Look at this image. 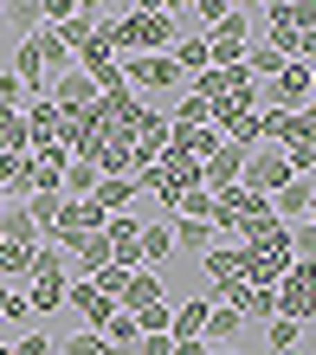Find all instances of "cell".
<instances>
[{
    "label": "cell",
    "mask_w": 316,
    "mask_h": 355,
    "mask_svg": "<svg viewBox=\"0 0 316 355\" xmlns=\"http://www.w3.org/2000/svg\"><path fill=\"white\" fill-rule=\"evenodd\" d=\"M103 214H130V207L142 200V187H136V175H123V181H97V194H91Z\"/></svg>",
    "instance_id": "cell-23"
},
{
    "label": "cell",
    "mask_w": 316,
    "mask_h": 355,
    "mask_svg": "<svg viewBox=\"0 0 316 355\" xmlns=\"http://www.w3.org/2000/svg\"><path fill=\"white\" fill-rule=\"evenodd\" d=\"M103 19H110V13H103L97 0H78V7H71V19L58 26V39H65V52H71V58H78V52L97 39V26H103Z\"/></svg>",
    "instance_id": "cell-12"
},
{
    "label": "cell",
    "mask_w": 316,
    "mask_h": 355,
    "mask_svg": "<svg viewBox=\"0 0 316 355\" xmlns=\"http://www.w3.org/2000/svg\"><path fill=\"white\" fill-rule=\"evenodd\" d=\"M207 355H245V349H207Z\"/></svg>",
    "instance_id": "cell-41"
},
{
    "label": "cell",
    "mask_w": 316,
    "mask_h": 355,
    "mask_svg": "<svg viewBox=\"0 0 316 355\" xmlns=\"http://www.w3.org/2000/svg\"><path fill=\"white\" fill-rule=\"evenodd\" d=\"M290 65H316V26L297 33V58H290Z\"/></svg>",
    "instance_id": "cell-37"
},
{
    "label": "cell",
    "mask_w": 316,
    "mask_h": 355,
    "mask_svg": "<svg viewBox=\"0 0 316 355\" xmlns=\"http://www.w3.org/2000/svg\"><path fill=\"white\" fill-rule=\"evenodd\" d=\"M245 52H252V13L233 7L213 33H207V58H213V71H233V65H245Z\"/></svg>",
    "instance_id": "cell-4"
},
{
    "label": "cell",
    "mask_w": 316,
    "mask_h": 355,
    "mask_svg": "<svg viewBox=\"0 0 316 355\" xmlns=\"http://www.w3.org/2000/svg\"><path fill=\"white\" fill-rule=\"evenodd\" d=\"M245 71H252V85H271V78H278V71H284V58H278V52H271V46H265V39H258V46H252V52H245Z\"/></svg>",
    "instance_id": "cell-29"
},
{
    "label": "cell",
    "mask_w": 316,
    "mask_h": 355,
    "mask_svg": "<svg viewBox=\"0 0 316 355\" xmlns=\"http://www.w3.org/2000/svg\"><path fill=\"white\" fill-rule=\"evenodd\" d=\"M0 155H33L26 116H7V110H0Z\"/></svg>",
    "instance_id": "cell-28"
},
{
    "label": "cell",
    "mask_w": 316,
    "mask_h": 355,
    "mask_svg": "<svg viewBox=\"0 0 316 355\" xmlns=\"http://www.w3.org/2000/svg\"><path fill=\"white\" fill-rule=\"evenodd\" d=\"M0 355H13V343H7V336H0Z\"/></svg>",
    "instance_id": "cell-42"
},
{
    "label": "cell",
    "mask_w": 316,
    "mask_h": 355,
    "mask_svg": "<svg viewBox=\"0 0 316 355\" xmlns=\"http://www.w3.org/2000/svg\"><path fill=\"white\" fill-rule=\"evenodd\" d=\"M123 91H136L142 103H155V97H181L187 91V78L175 71V58L168 52H142V58H123Z\"/></svg>",
    "instance_id": "cell-3"
},
{
    "label": "cell",
    "mask_w": 316,
    "mask_h": 355,
    "mask_svg": "<svg viewBox=\"0 0 316 355\" xmlns=\"http://www.w3.org/2000/svg\"><path fill=\"white\" fill-rule=\"evenodd\" d=\"M26 136H33V149H52V142H58V110H52V97H33V103H26Z\"/></svg>",
    "instance_id": "cell-20"
},
{
    "label": "cell",
    "mask_w": 316,
    "mask_h": 355,
    "mask_svg": "<svg viewBox=\"0 0 316 355\" xmlns=\"http://www.w3.org/2000/svg\"><path fill=\"white\" fill-rule=\"evenodd\" d=\"M239 259H245V284L278 291V284H284V271L297 265V259H290V226H271L265 239H239Z\"/></svg>",
    "instance_id": "cell-2"
},
{
    "label": "cell",
    "mask_w": 316,
    "mask_h": 355,
    "mask_svg": "<svg viewBox=\"0 0 316 355\" xmlns=\"http://www.w3.org/2000/svg\"><path fill=\"white\" fill-rule=\"evenodd\" d=\"M155 304H168V284H161V271H130V284H123L116 310H123V317H142V310H155Z\"/></svg>",
    "instance_id": "cell-11"
},
{
    "label": "cell",
    "mask_w": 316,
    "mask_h": 355,
    "mask_svg": "<svg viewBox=\"0 0 316 355\" xmlns=\"http://www.w3.org/2000/svg\"><path fill=\"white\" fill-rule=\"evenodd\" d=\"M58 355H116V349L103 343L97 329H78V336H65V343H58Z\"/></svg>",
    "instance_id": "cell-31"
},
{
    "label": "cell",
    "mask_w": 316,
    "mask_h": 355,
    "mask_svg": "<svg viewBox=\"0 0 316 355\" xmlns=\"http://www.w3.org/2000/svg\"><path fill=\"white\" fill-rule=\"evenodd\" d=\"M46 97H52V110H58V116H84V110H97V97H103V91L71 65L65 78H52V91H46Z\"/></svg>",
    "instance_id": "cell-8"
},
{
    "label": "cell",
    "mask_w": 316,
    "mask_h": 355,
    "mask_svg": "<svg viewBox=\"0 0 316 355\" xmlns=\"http://www.w3.org/2000/svg\"><path fill=\"white\" fill-rule=\"evenodd\" d=\"M0 323H33V310H26V297H19V284H7V278H0Z\"/></svg>",
    "instance_id": "cell-32"
},
{
    "label": "cell",
    "mask_w": 316,
    "mask_h": 355,
    "mask_svg": "<svg viewBox=\"0 0 316 355\" xmlns=\"http://www.w3.org/2000/svg\"><path fill=\"white\" fill-rule=\"evenodd\" d=\"M284 181H297V175H290V162H284V149H265V142H258V149L245 155V175H239V187H245V194H265V200H271Z\"/></svg>",
    "instance_id": "cell-6"
},
{
    "label": "cell",
    "mask_w": 316,
    "mask_h": 355,
    "mask_svg": "<svg viewBox=\"0 0 316 355\" xmlns=\"http://www.w3.org/2000/svg\"><path fill=\"white\" fill-rule=\"evenodd\" d=\"M310 187H316V181H310Z\"/></svg>",
    "instance_id": "cell-44"
},
{
    "label": "cell",
    "mask_w": 316,
    "mask_h": 355,
    "mask_svg": "<svg viewBox=\"0 0 316 355\" xmlns=\"http://www.w3.org/2000/svg\"><path fill=\"white\" fill-rule=\"evenodd\" d=\"M97 162H71V168H65V181H58V187H65V200H91L97 194Z\"/></svg>",
    "instance_id": "cell-25"
},
{
    "label": "cell",
    "mask_w": 316,
    "mask_h": 355,
    "mask_svg": "<svg viewBox=\"0 0 316 355\" xmlns=\"http://www.w3.org/2000/svg\"><path fill=\"white\" fill-rule=\"evenodd\" d=\"M103 220H110V214H103L97 200H65V207H58V226H52V239H46V245H58V252H71L78 239L103 233Z\"/></svg>",
    "instance_id": "cell-5"
},
{
    "label": "cell",
    "mask_w": 316,
    "mask_h": 355,
    "mask_svg": "<svg viewBox=\"0 0 316 355\" xmlns=\"http://www.w3.org/2000/svg\"><path fill=\"white\" fill-rule=\"evenodd\" d=\"M245 155H252V149H233V142H220V149L200 162V187H207V194H226V187H239Z\"/></svg>",
    "instance_id": "cell-9"
},
{
    "label": "cell",
    "mask_w": 316,
    "mask_h": 355,
    "mask_svg": "<svg viewBox=\"0 0 316 355\" xmlns=\"http://www.w3.org/2000/svg\"><path fill=\"white\" fill-rule=\"evenodd\" d=\"M310 207H316V187L310 181H284L278 194H271V220H278V226H297V220H310Z\"/></svg>",
    "instance_id": "cell-13"
},
{
    "label": "cell",
    "mask_w": 316,
    "mask_h": 355,
    "mask_svg": "<svg viewBox=\"0 0 316 355\" xmlns=\"http://www.w3.org/2000/svg\"><path fill=\"white\" fill-rule=\"evenodd\" d=\"M65 310H78V317H84V329H97V336H103V323L116 317V304L103 297L91 278H71V284H65Z\"/></svg>",
    "instance_id": "cell-10"
},
{
    "label": "cell",
    "mask_w": 316,
    "mask_h": 355,
    "mask_svg": "<svg viewBox=\"0 0 316 355\" xmlns=\"http://www.w3.org/2000/svg\"><path fill=\"white\" fill-rule=\"evenodd\" d=\"M304 130H310V142H316V97L304 103Z\"/></svg>",
    "instance_id": "cell-39"
},
{
    "label": "cell",
    "mask_w": 316,
    "mask_h": 355,
    "mask_svg": "<svg viewBox=\"0 0 316 355\" xmlns=\"http://www.w3.org/2000/svg\"><path fill=\"white\" fill-rule=\"evenodd\" d=\"M297 349H304V323H290V317L265 323V349L258 355H297Z\"/></svg>",
    "instance_id": "cell-24"
},
{
    "label": "cell",
    "mask_w": 316,
    "mask_h": 355,
    "mask_svg": "<svg viewBox=\"0 0 316 355\" xmlns=\"http://www.w3.org/2000/svg\"><path fill=\"white\" fill-rule=\"evenodd\" d=\"M0 194L33 200V155H0Z\"/></svg>",
    "instance_id": "cell-22"
},
{
    "label": "cell",
    "mask_w": 316,
    "mask_h": 355,
    "mask_svg": "<svg viewBox=\"0 0 316 355\" xmlns=\"http://www.w3.org/2000/svg\"><path fill=\"white\" fill-rule=\"evenodd\" d=\"M0 207H7V194H0Z\"/></svg>",
    "instance_id": "cell-43"
},
{
    "label": "cell",
    "mask_w": 316,
    "mask_h": 355,
    "mask_svg": "<svg viewBox=\"0 0 316 355\" xmlns=\"http://www.w3.org/2000/svg\"><path fill=\"white\" fill-rule=\"evenodd\" d=\"M175 355H207V343H175Z\"/></svg>",
    "instance_id": "cell-40"
},
{
    "label": "cell",
    "mask_w": 316,
    "mask_h": 355,
    "mask_svg": "<svg viewBox=\"0 0 316 355\" xmlns=\"http://www.w3.org/2000/svg\"><path fill=\"white\" fill-rule=\"evenodd\" d=\"M65 284H71V259L58 252V245H39L33 252V278H26V310L33 317H52V310H65Z\"/></svg>",
    "instance_id": "cell-1"
},
{
    "label": "cell",
    "mask_w": 316,
    "mask_h": 355,
    "mask_svg": "<svg viewBox=\"0 0 316 355\" xmlns=\"http://www.w3.org/2000/svg\"><path fill=\"white\" fill-rule=\"evenodd\" d=\"M207 214H213V194H207V187H187L175 200V220H207Z\"/></svg>",
    "instance_id": "cell-34"
},
{
    "label": "cell",
    "mask_w": 316,
    "mask_h": 355,
    "mask_svg": "<svg viewBox=\"0 0 316 355\" xmlns=\"http://www.w3.org/2000/svg\"><path fill=\"white\" fill-rule=\"evenodd\" d=\"M310 97H316V85H310V65H284V71L265 85V110H304Z\"/></svg>",
    "instance_id": "cell-7"
},
{
    "label": "cell",
    "mask_w": 316,
    "mask_h": 355,
    "mask_svg": "<svg viewBox=\"0 0 316 355\" xmlns=\"http://www.w3.org/2000/svg\"><path fill=\"white\" fill-rule=\"evenodd\" d=\"M136 259H142V271H155L161 259H175V233H168V220H149V226H142Z\"/></svg>",
    "instance_id": "cell-19"
},
{
    "label": "cell",
    "mask_w": 316,
    "mask_h": 355,
    "mask_svg": "<svg viewBox=\"0 0 316 355\" xmlns=\"http://www.w3.org/2000/svg\"><path fill=\"white\" fill-rule=\"evenodd\" d=\"M168 58H175V71L187 78V85H194L200 71H213V58H207V39H200V33H187V39H175V46H168Z\"/></svg>",
    "instance_id": "cell-16"
},
{
    "label": "cell",
    "mask_w": 316,
    "mask_h": 355,
    "mask_svg": "<svg viewBox=\"0 0 316 355\" xmlns=\"http://www.w3.org/2000/svg\"><path fill=\"white\" fill-rule=\"evenodd\" d=\"M136 355H175V336H142Z\"/></svg>",
    "instance_id": "cell-38"
},
{
    "label": "cell",
    "mask_w": 316,
    "mask_h": 355,
    "mask_svg": "<svg viewBox=\"0 0 316 355\" xmlns=\"http://www.w3.org/2000/svg\"><path fill=\"white\" fill-rule=\"evenodd\" d=\"M26 103H33L26 85H19L13 71H0V110H7V116H26Z\"/></svg>",
    "instance_id": "cell-33"
},
{
    "label": "cell",
    "mask_w": 316,
    "mask_h": 355,
    "mask_svg": "<svg viewBox=\"0 0 316 355\" xmlns=\"http://www.w3.org/2000/svg\"><path fill=\"white\" fill-rule=\"evenodd\" d=\"M91 284L116 304V297H123V284H130V271H123V265H103V271H91Z\"/></svg>",
    "instance_id": "cell-35"
},
{
    "label": "cell",
    "mask_w": 316,
    "mask_h": 355,
    "mask_svg": "<svg viewBox=\"0 0 316 355\" xmlns=\"http://www.w3.org/2000/svg\"><path fill=\"white\" fill-rule=\"evenodd\" d=\"M0 239H7V245H46V239H39V226H33V214H26V200H7V207H0Z\"/></svg>",
    "instance_id": "cell-17"
},
{
    "label": "cell",
    "mask_w": 316,
    "mask_h": 355,
    "mask_svg": "<svg viewBox=\"0 0 316 355\" xmlns=\"http://www.w3.org/2000/svg\"><path fill=\"white\" fill-rule=\"evenodd\" d=\"M239 310H226V304H213V310H207V329H200V336H207V349H233L239 343Z\"/></svg>",
    "instance_id": "cell-21"
},
{
    "label": "cell",
    "mask_w": 316,
    "mask_h": 355,
    "mask_svg": "<svg viewBox=\"0 0 316 355\" xmlns=\"http://www.w3.org/2000/svg\"><path fill=\"white\" fill-rule=\"evenodd\" d=\"M58 207H65V194H33V200H26V214H33V226H39V239H52Z\"/></svg>",
    "instance_id": "cell-30"
},
{
    "label": "cell",
    "mask_w": 316,
    "mask_h": 355,
    "mask_svg": "<svg viewBox=\"0 0 316 355\" xmlns=\"http://www.w3.org/2000/svg\"><path fill=\"white\" fill-rule=\"evenodd\" d=\"M200 271H207V284L220 291V284H239L245 278V259H239V245H213V252L200 259Z\"/></svg>",
    "instance_id": "cell-18"
},
{
    "label": "cell",
    "mask_w": 316,
    "mask_h": 355,
    "mask_svg": "<svg viewBox=\"0 0 316 355\" xmlns=\"http://www.w3.org/2000/svg\"><path fill=\"white\" fill-rule=\"evenodd\" d=\"M33 252H39V245H7V239H0V278H33Z\"/></svg>",
    "instance_id": "cell-27"
},
{
    "label": "cell",
    "mask_w": 316,
    "mask_h": 355,
    "mask_svg": "<svg viewBox=\"0 0 316 355\" xmlns=\"http://www.w3.org/2000/svg\"><path fill=\"white\" fill-rule=\"evenodd\" d=\"M103 343H110L116 355H136V343H142V329H136V317H123V310H116V317L103 323Z\"/></svg>",
    "instance_id": "cell-26"
},
{
    "label": "cell",
    "mask_w": 316,
    "mask_h": 355,
    "mask_svg": "<svg viewBox=\"0 0 316 355\" xmlns=\"http://www.w3.org/2000/svg\"><path fill=\"white\" fill-rule=\"evenodd\" d=\"M13 355H58V336H46V329H26V336L13 343Z\"/></svg>",
    "instance_id": "cell-36"
},
{
    "label": "cell",
    "mask_w": 316,
    "mask_h": 355,
    "mask_svg": "<svg viewBox=\"0 0 316 355\" xmlns=\"http://www.w3.org/2000/svg\"><path fill=\"white\" fill-rule=\"evenodd\" d=\"M168 233H175V259H207L220 245L207 220H168Z\"/></svg>",
    "instance_id": "cell-14"
},
{
    "label": "cell",
    "mask_w": 316,
    "mask_h": 355,
    "mask_svg": "<svg viewBox=\"0 0 316 355\" xmlns=\"http://www.w3.org/2000/svg\"><path fill=\"white\" fill-rule=\"evenodd\" d=\"M207 310H213L207 297L175 304V317H168V336H175V343H207V336H200V329H207Z\"/></svg>",
    "instance_id": "cell-15"
}]
</instances>
